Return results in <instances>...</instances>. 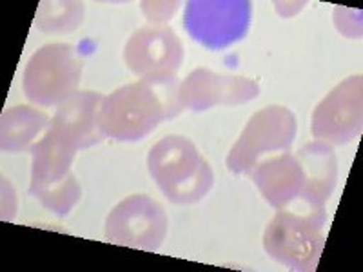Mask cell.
<instances>
[{"label": "cell", "mask_w": 363, "mask_h": 272, "mask_svg": "<svg viewBox=\"0 0 363 272\" xmlns=\"http://www.w3.org/2000/svg\"><path fill=\"white\" fill-rule=\"evenodd\" d=\"M182 109L177 76L140 79L104 96L100 124L106 136L120 142H136L157 129L162 120L173 118Z\"/></svg>", "instance_id": "1"}, {"label": "cell", "mask_w": 363, "mask_h": 272, "mask_svg": "<svg viewBox=\"0 0 363 272\" xmlns=\"http://www.w3.org/2000/svg\"><path fill=\"white\" fill-rule=\"evenodd\" d=\"M149 173L173 203H196L213 187V171L196 145L184 136L171 135L153 145L147 157Z\"/></svg>", "instance_id": "2"}, {"label": "cell", "mask_w": 363, "mask_h": 272, "mask_svg": "<svg viewBox=\"0 0 363 272\" xmlns=\"http://www.w3.org/2000/svg\"><path fill=\"white\" fill-rule=\"evenodd\" d=\"M300 202V209H278L265 229L264 247L272 260L294 271H314L325 244V207Z\"/></svg>", "instance_id": "3"}, {"label": "cell", "mask_w": 363, "mask_h": 272, "mask_svg": "<svg viewBox=\"0 0 363 272\" xmlns=\"http://www.w3.org/2000/svg\"><path fill=\"white\" fill-rule=\"evenodd\" d=\"M74 154L77 151L64 144L51 129L31 147L29 194L57 216H66L82 196L69 171Z\"/></svg>", "instance_id": "4"}, {"label": "cell", "mask_w": 363, "mask_h": 272, "mask_svg": "<svg viewBox=\"0 0 363 272\" xmlns=\"http://www.w3.org/2000/svg\"><path fill=\"white\" fill-rule=\"evenodd\" d=\"M82 60L73 45L48 44L35 51L26 64L24 93L37 106H60L77 91Z\"/></svg>", "instance_id": "5"}, {"label": "cell", "mask_w": 363, "mask_h": 272, "mask_svg": "<svg viewBox=\"0 0 363 272\" xmlns=\"http://www.w3.org/2000/svg\"><path fill=\"white\" fill-rule=\"evenodd\" d=\"M296 136V118L287 108L269 106L255 113L242 131L231 153L227 167L233 173H251L262 157L277 151H287Z\"/></svg>", "instance_id": "6"}, {"label": "cell", "mask_w": 363, "mask_h": 272, "mask_svg": "<svg viewBox=\"0 0 363 272\" xmlns=\"http://www.w3.org/2000/svg\"><path fill=\"white\" fill-rule=\"evenodd\" d=\"M167 215L164 207L145 194H133L109 212L106 239L142 251H157L167 234Z\"/></svg>", "instance_id": "7"}, {"label": "cell", "mask_w": 363, "mask_h": 272, "mask_svg": "<svg viewBox=\"0 0 363 272\" xmlns=\"http://www.w3.org/2000/svg\"><path fill=\"white\" fill-rule=\"evenodd\" d=\"M249 24L251 4L245 0H194L186 9V29L209 50L244 38Z\"/></svg>", "instance_id": "8"}, {"label": "cell", "mask_w": 363, "mask_h": 272, "mask_svg": "<svg viewBox=\"0 0 363 272\" xmlns=\"http://www.w3.org/2000/svg\"><path fill=\"white\" fill-rule=\"evenodd\" d=\"M362 76H351L330 91L313 113L311 129L320 142L343 145L362 135Z\"/></svg>", "instance_id": "9"}, {"label": "cell", "mask_w": 363, "mask_h": 272, "mask_svg": "<svg viewBox=\"0 0 363 272\" xmlns=\"http://www.w3.org/2000/svg\"><path fill=\"white\" fill-rule=\"evenodd\" d=\"M124 60L140 79H169L177 76L184 60V47L167 26H145L128 40Z\"/></svg>", "instance_id": "10"}, {"label": "cell", "mask_w": 363, "mask_h": 272, "mask_svg": "<svg viewBox=\"0 0 363 272\" xmlns=\"http://www.w3.org/2000/svg\"><path fill=\"white\" fill-rule=\"evenodd\" d=\"M260 95V86L255 80L233 74H220L209 69H194L180 84V98L184 109L207 111L216 106L245 103Z\"/></svg>", "instance_id": "11"}, {"label": "cell", "mask_w": 363, "mask_h": 272, "mask_svg": "<svg viewBox=\"0 0 363 272\" xmlns=\"http://www.w3.org/2000/svg\"><path fill=\"white\" fill-rule=\"evenodd\" d=\"M102 102L100 93L74 91L57 108L51 120V131L74 151L99 144L106 136L100 124Z\"/></svg>", "instance_id": "12"}, {"label": "cell", "mask_w": 363, "mask_h": 272, "mask_svg": "<svg viewBox=\"0 0 363 272\" xmlns=\"http://www.w3.org/2000/svg\"><path fill=\"white\" fill-rule=\"evenodd\" d=\"M255 186L274 209H284L300 200L306 189V176L294 154L284 153L258 162L251 171Z\"/></svg>", "instance_id": "13"}, {"label": "cell", "mask_w": 363, "mask_h": 272, "mask_svg": "<svg viewBox=\"0 0 363 272\" xmlns=\"http://www.w3.org/2000/svg\"><path fill=\"white\" fill-rule=\"evenodd\" d=\"M296 158L306 176V189L300 200L311 205L325 207L338 180V162L333 145L311 142L298 151Z\"/></svg>", "instance_id": "14"}, {"label": "cell", "mask_w": 363, "mask_h": 272, "mask_svg": "<svg viewBox=\"0 0 363 272\" xmlns=\"http://www.w3.org/2000/svg\"><path fill=\"white\" fill-rule=\"evenodd\" d=\"M50 125L44 113L28 106L6 109L0 120V145L4 153H21L33 147L37 136Z\"/></svg>", "instance_id": "15"}, {"label": "cell", "mask_w": 363, "mask_h": 272, "mask_svg": "<svg viewBox=\"0 0 363 272\" xmlns=\"http://www.w3.org/2000/svg\"><path fill=\"white\" fill-rule=\"evenodd\" d=\"M82 18V2H42L35 21L42 31L50 33V31H71L79 28Z\"/></svg>", "instance_id": "16"}, {"label": "cell", "mask_w": 363, "mask_h": 272, "mask_svg": "<svg viewBox=\"0 0 363 272\" xmlns=\"http://www.w3.org/2000/svg\"><path fill=\"white\" fill-rule=\"evenodd\" d=\"M145 17L151 22H164L177 11L178 2H144Z\"/></svg>", "instance_id": "17"}]
</instances>
